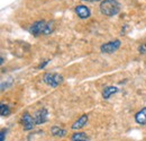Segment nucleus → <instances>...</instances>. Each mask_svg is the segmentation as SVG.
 Here are the masks:
<instances>
[{"mask_svg": "<svg viewBox=\"0 0 146 141\" xmlns=\"http://www.w3.org/2000/svg\"><path fill=\"white\" fill-rule=\"evenodd\" d=\"M135 122L139 125H146V107H143L135 114Z\"/></svg>", "mask_w": 146, "mask_h": 141, "instance_id": "obj_9", "label": "nucleus"}, {"mask_svg": "<svg viewBox=\"0 0 146 141\" xmlns=\"http://www.w3.org/2000/svg\"><path fill=\"white\" fill-rule=\"evenodd\" d=\"M100 11L102 15L112 17L116 16L120 10V5L117 0H102L100 3Z\"/></svg>", "mask_w": 146, "mask_h": 141, "instance_id": "obj_2", "label": "nucleus"}, {"mask_svg": "<svg viewBox=\"0 0 146 141\" xmlns=\"http://www.w3.org/2000/svg\"><path fill=\"white\" fill-rule=\"evenodd\" d=\"M88 120H89V116L87 115V114H83V115H81L74 123L71 125V128H72V130H80V129H82L86 124L88 123Z\"/></svg>", "mask_w": 146, "mask_h": 141, "instance_id": "obj_8", "label": "nucleus"}, {"mask_svg": "<svg viewBox=\"0 0 146 141\" xmlns=\"http://www.w3.org/2000/svg\"><path fill=\"white\" fill-rule=\"evenodd\" d=\"M121 45V42L119 40H115V41H110L108 43H104L100 46V51L102 53H107V54H111V53L116 52Z\"/></svg>", "mask_w": 146, "mask_h": 141, "instance_id": "obj_4", "label": "nucleus"}, {"mask_svg": "<svg viewBox=\"0 0 146 141\" xmlns=\"http://www.w3.org/2000/svg\"><path fill=\"white\" fill-rule=\"evenodd\" d=\"M43 81L51 86L52 88H56L60 84L63 83V77L58 73H52V72H47L43 76Z\"/></svg>", "mask_w": 146, "mask_h": 141, "instance_id": "obj_3", "label": "nucleus"}, {"mask_svg": "<svg viewBox=\"0 0 146 141\" xmlns=\"http://www.w3.org/2000/svg\"><path fill=\"white\" fill-rule=\"evenodd\" d=\"M48 62H50V60H45V61H43V62H42V63H40V64L37 67V69H39V70H40V69H43V68H44V67H45V66H46Z\"/></svg>", "mask_w": 146, "mask_h": 141, "instance_id": "obj_15", "label": "nucleus"}, {"mask_svg": "<svg viewBox=\"0 0 146 141\" xmlns=\"http://www.w3.org/2000/svg\"><path fill=\"white\" fill-rule=\"evenodd\" d=\"M0 112H1V116H9L10 115V108H9V106L3 104V103L0 106Z\"/></svg>", "mask_w": 146, "mask_h": 141, "instance_id": "obj_13", "label": "nucleus"}, {"mask_svg": "<svg viewBox=\"0 0 146 141\" xmlns=\"http://www.w3.org/2000/svg\"><path fill=\"white\" fill-rule=\"evenodd\" d=\"M51 134L56 138H64L68 134V131L60 128V126H52L51 128Z\"/></svg>", "mask_w": 146, "mask_h": 141, "instance_id": "obj_10", "label": "nucleus"}, {"mask_svg": "<svg viewBox=\"0 0 146 141\" xmlns=\"http://www.w3.org/2000/svg\"><path fill=\"white\" fill-rule=\"evenodd\" d=\"M29 33L34 36L40 35H50L54 31V24L52 21H46V20H37L33 23L29 27Z\"/></svg>", "mask_w": 146, "mask_h": 141, "instance_id": "obj_1", "label": "nucleus"}, {"mask_svg": "<svg viewBox=\"0 0 146 141\" xmlns=\"http://www.w3.org/2000/svg\"><path fill=\"white\" fill-rule=\"evenodd\" d=\"M138 51H139V53H142V54H146V42L138 48Z\"/></svg>", "mask_w": 146, "mask_h": 141, "instance_id": "obj_14", "label": "nucleus"}, {"mask_svg": "<svg viewBox=\"0 0 146 141\" xmlns=\"http://www.w3.org/2000/svg\"><path fill=\"white\" fill-rule=\"evenodd\" d=\"M19 122H20L23 129H24L25 131H31V130H33V129H34V125H35L34 117H33L29 113H27V112H25V113L21 114V117H20V121H19Z\"/></svg>", "mask_w": 146, "mask_h": 141, "instance_id": "obj_5", "label": "nucleus"}, {"mask_svg": "<svg viewBox=\"0 0 146 141\" xmlns=\"http://www.w3.org/2000/svg\"><path fill=\"white\" fill-rule=\"evenodd\" d=\"M74 10H75V14L78 15V17L81 18V19H87V18L90 17V15H91L90 9L87 6H84V5H78Z\"/></svg>", "mask_w": 146, "mask_h": 141, "instance_id": "obj_7", "label": "nucleus"}, {"mask_svg": "<svg viewBox=\"0 0 146 141\" xmlns=\"http://www.w3.org/2000/svg\"><path fill=\"white\" fill-rule=\"evenodd\" d=\"M71 141H90L86 132H75L71 137Z\"/></svg>", "mask_w": 146, "mask_h": 141, "instance_id": "obj_12", "label": "nucleus"}, {"mask_svg": "<svg viewBox=\"0 0 146 141\" xmlns=\"http://www.w3.org/2000/svg\"><path fill=\"white\" fill-rule=\"evenodd\" d=\"M47 116H48V112L46 108H40L38 109L36 113L34 114V122L35 125H40V124L45 123L47 121Z\"/></svg>", "mask_w": 146, "mask_h": 141, "instance_id": "obj_6", "label": "nucleus"}, {"mask_svg": "<svg viewBox=\"0 0 146 141\" xmlns=\"http://www.w3.org/2000/svg\"><path fill=\"white\" fill-rule=\"evenodd\" d=\"M118 91V88L116 86H107L102 89V98L104 99H108L111 97V95L116 94Z\"/></svg>", "mask_w": 146, "mask_h": 141, "instance_id": "obj_11", "label": "nucleus"}, {"mask_svg": "<svg viewBox=\"0 0 146 141\" xmlns=\"http://www.w3.org/2000/svg\"><path fill=\"white\" fill-rule=\"evenodd\" d=\"M83 1H100V0H83ZM102 1V0H101Z\"/></svg>", "mask_w": 146, "mask_h": 141, "instance_id": "obj_17", "label": "nucleus"}, {"mask_svg": "<svg viewBox=\"0 0 146 141\" xmlns=\"http://www.w3.org/2000/svg\"><path fill=\"white\" fill-rule=\"evenodd\" d=\"M6 133H7V130H1V133H0V141H5V137H6Z\"/></svg>", "mask_w": 146, "mask_h": 141, "instance_id": "obj_16", "label": "nucleus"}]
</instances>
